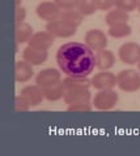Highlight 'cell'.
<instances>
[{"mask_svg":"<svg viewBox=\"0 0 140 156\" xmlns=\"http://www.w3.org/2000/svg\"><path fill=\"white\" fill-rule=\"evenodd\" d=\"M56 62L60 72L68 77H88L97 68L96 53L81 42H67L56 52Z\"/></svg>","mask_w":140,"mask_h":156,"instance_id":"6da1fadb","label":"cell"},{"mask_svg":"<svg viewBox=\"0 0 140 156\" xmlns=\"http://www.w3.org/2000/svg\"><path fill=\"white\" fill-rule=\"evenodd\" d=\"M117 86L124 92H136L140 90V72L126 69L117 74Z\"/></svg>","mask_w":140,"mask_h":156,"instance_id":"7a4b0ae2","label":"cell"},{"mask_svg":"<svg viewBox=\"0 0 140 156\" xmlns=\"http://www.w3.org/2000/svg\"><path fill=\"white\" fill-rule=\"evenodd\" d=\"M118 94L113 89L100 90L93 98V107L98 111H110L118 103Z\"/></svg>","mask_w":140,"mask_h":156,"instance_id":"3957f363","label":"cell"},{"mask_svg":"<svg viewBox=\"0 0 140 156\" xmlns=\"http://www.w3.org/2000/svg\"><path fill=\"white\" fill-rule=\"evenodd\" d=\"M119 60L128 65L138 64L140 61V44L135 42H127L122 44L118 50Z\"/></svg>","mask_w":140,"mask_h":156,"instance_id":"277c9868","label":"cell"},{"mask_svg":"<svg viewBox=\"0 0 140 156\" xmlns=\"http://www.w3.org/2000/svg\"><path fill=\"white\" fill-rule=\"evenodd\" d=\"M76 26L71 25V23L63 21V20L58 18L55 21L47 22L46 30L51 33L55 38H70L72 35H75L76 33Z\"/></svg>","mask_w":140,"mask_h":156,"instance_id":"5b68a950","label":"cell"},{"mask_svg":"<svg viewBox=\"0 0 140 156\" xmlns=\"http://www.w3.org/2000/svg\"><path fill=\"white\" fill-rule=\"evenodd\" d=\"M92 87L96 90H110L117 86V76L109 70H100L92 77Z\"/></svg>","mask_w":140,"mask_h":156,"instance_id":"8992f818","label":"cell"},{"mask_svg":"<svg viewBox=\"0 0 140 156\" xmlns=\"http://www.w3.org/2000/svg\"><path fill=\"white\" fill-rule=\"evenodd\" d=\"M84 42L86 46H89L92 50L98 52L101 50H105L106 46H108V37L106 34L100 30V29H90V30L86 31Z\"/></svg>","mask_w":140,"mask_h":156,"instance_id":"52a82bcc","label":"cell"},{"mask_svg":"<svg viewBox=\"0 0 140 156\" xmlns=\"http://www.w3.org/2000/svg\"><path fill=\"white\" fill-rule=\"evenodd\" d=\"M36 13L41 20H43V21L51 22V21H55V20H58L60 17L62 11L55 3H52V2H42V3H40L37 5Z\"/></svg>","mask_w":140,"mask_h":156,"instance_id":"ba28073f","label":"cell"},{"mask_svg":"<svg viewBox=\"0 0 140 156\" xmlns=\"http://www.w3.org/2000/svg\"><path fill=\"white\" fill-rule=\"evenodd\" d=\"M55 37L52 35L49 31H38L34 33L33 37L29 39V46L33 48H37V50H42V51H49L50 48L54 44Z\"/></svg>","mask_w":140,"mask_h":156,"instance_id":"9c48e42d","label":"cell"},{"mask_svg":"<svg viewBox=\"0 0 140 156\" xmlns=\"http://www.w3.org/2000/svg\"><path fill=\"white\" fill-rule=\"evenodd\" d=\"M59 81H62V73L58 69H54V68L42 69L36 77V83L40 86L41 89H45V87L54 85Z\"/></svg>","mask_w":140,"mask_h":156,"instance_id":"30bf717a","label":"cell"},{"mask_svg":"<svg viewBox=\"0 0 140 156\" xmlns=\"http://www.w3.org/2000/svg\"><path fill=\"white\" fill-rule=\"evenodd\" d=\"M92 94L89 89H76V90H68L64 91L63 100L67 105L70 104H77V103H90Z\"/></svg>","mask_w":140,"mask_h":156,"instance_id":"8fae6325","label":"cell"},{"mask_svg":"<svg viewBox=\"0 0 140 156\" xmlns=\"http://www.w3.org/2000/svg\"><path fill=\"white\" fill-rule=\"evenodd\" d=\"M47 57H49L47 51L37 50V48H33L30 46L25 47L24 48V51H22V58L25 61H28L29 64H32L33 66L43 64V62L47 60Z\"/></svg>","mask_w":140,"mask_h":156,"instance_id":"7c38bea8","label":"cell"},{"mask_svg":"<svg viewBox=\"0 0 140 156\" xmlns=\"http://www.w3.org/2000/svg\"><path fill=\"white\" fill-rule=\"evenodd\" d=\"M33 76H34V70H33L32 64H29L24 58L16 62V65H14V80L16 82L25 83V82L32 80Z\"/></svg>","mask_w":140,"mask_h":156,"instance_id":"4fadbf2b","label":"cell"},{"mask_svg":"<svg viewBox=\"0 0 140 156\" xmlns=\"http://www.w3.org/2000/svg\"><path fill=\"white\" fill-rule=\"evenodd\" d=\"M20 95H22L24 98H25V99L29 101V104H30L32 107L41 104L42 100L45 99V95H43V90H42L37 83H36V85L25 86L24 89H21Z\"/></svg>","mask_w":140,"mask_h":156,"instance_id":"5bb4252c","label":"cell"},{"mask_svg":"<svg viewBox=\"0 0 140 156\" xmlns=\"http://www.w3.org/2000/svg\"><path fill=\"white\" fill-rule=\"evenodd\" d=\"M96 62L100 70H109L115 64V56L112 51L105 48V50L96 52Z\"/></svg>","mask_w":140,"mask_h":156,"instance_id":"9a60e30c","label":"cell"},{"mask_svg":"<svg viewBox=\"0 0 140 156\" xmlns=\"http://www.w3.org/2000/svg\"><path fill=\"white\" fill-rule=\"evenodd\" d=\"M64 91L76 90V89H90L92 81L88 77H68L66 76L63 80Z\"/></svg>","mask_w":140,"mask_h":156,"instance_id":"2e32d148","label":"cell"},{"mask_svg":"<svg viewBox=\"0 0 140 156\" xmlns=\"http://www.w3.org/2000/svg\"><path fill=\"white\" fill-rule=\"evenodd\" d=\"M43 90V95H45V99L49 101H58L60 100L64 96V85H63V80L56 82L54 85H50L45 87Z\"/></svg>","mask_w":140,"mask_h":156,"instance_id":"e0dca14e","label":"cell"},{"mask_svg":"<svg viewBox=\"0 0 140 156\" xmlns=\"http://www.w3.org/2000/svg\"><path fill=\"white\" fill-rule=\"evenodd\" d=\"M128 18L130 17H128L127 12L115 8L113 11L108 12V14H106V17H105V21L108 23V26H114V25H118V23H127Z\"/></svg>","mask_w":140,"mask_h":156,"instance_id":"ac0fdd59","label":"cell"},{"mask_svg":"<svg viewBox=\"0 0 140 156\" xmlns=\"http://www.w3.org/2000/svg\"><path fill=\"white\" fill-rule=\"evenodd\" d=\"M33 27L26 22H22L20 25H16V30H14V37H16V42L18 44L22 43H28L29 39L33 37Z\"/></svg>","mask_w":140,"mask_h":156,"instance_id":"d6986e66","label":"cell"},{"mask_svg":"<svg viewBox=\"0 0 140 156\" xmlns=\"http://www.w3.org/2000/svg\"><path fill=\"white\" fill-rule=\"evenodd\" d=\"M60 20L63 21L71 23L76 27H79L81 23H83V20H84V16L81 14L77 9H70V11H62L60 13Z\"/></svg>","mask_w":140,"mask_h":156,"instance_id":"ffe728a7","label":"cell"},{"mask_svg":"<svg viewBox=\"0 0 140 156\" xmlns=\"http://www.w3.org/2000/svg\"><path fill=\"white\" fill-rule=\"evenodd\" d=\"M131 26L127 23H118V25H114V26H109V30L108 34L110 37H113L115 39H122V38H126L131 34Z\"/></svg>","mask_w":140,"mask_h":156,"instance_id":"44dd1931","label":"cell"},{"mask_svg":"<svg viewBox=\"0 0 140 156\" xmlns=\"http://www.w3.org/2000/svg\"><path fill=\"white\" fill-rule=\"evenodd\" d=\"M76 9L85 17V16H90V14H93L97 11V5H96L94 0H77Z\"/></svg>","mask_w":140,"mask_h":156,"instance_id":"7402d4cb","label":"cell"},{"mask_svg":"<svg viewBox=\"0 0 140 156\" xmlns=\"http://www.w3.org/2000/svg\"><path fill=\"white\" fill-rule=\"evenodd\" d=\"M138 3L139 0H115L114 7L120 9V11L130 13L135 11V9H138Z\"/></svg>","mask_w":140,"mask_h":156,"instance_id":"603a6c76","label":"cell"},{"mask_svg":"<svg viewBox=\"0 0 140 156\" xmlns=\"http://www.w3.org/2000/svg\"><path fill=\"white\" fill-rule=\"evenodd\" d=\"M30 107L32 105L29 104V101L22 95L16 96V99H14V109L17 112H28L30 109Z\"/></svg>","mask_w":140,"mask_h":156,"instance_id":"cb8c5ba5","label":"cell"},{"mask_svg":"<svg viewBox=\"0 0 140 156\" xmlns=\"http://www.w3.org/2000/svg\"><path fill=\"white\" fill-rule=\"evenodd\" d=\"M68 112H92L93 111V105L90 103H77V104H70L68 108H67Z\"/></svg>","mask_w":140,"mask_h":156,"instance_id":"d4e9b609","label":"cell"},{"mask_svg":"<svg viewBox=\"0 0 140 156\" xmlns=\"http://www.w3.org/2000/svg\"><path fill=\"white\" fill-rule=\"evenodd\" d=\"M54 3L59 7L60 11H70V9H76L77 0H54Z\"/></svg>","mask_w":140,"mask_h":156,"instance_id":"484cf974","label":"cell"},{"mask_svg":"<svg viewBox=\"0 0 140 156\" xmlns=\"http://www.w3.org/2000/svg\"><path fill=\"white\" fill-rule=\"evenodd\" d=\"M26 18V9L24 7L17 5L16 7V11H14V25H20L25 21Z\"/></svg>","mask_w":140,"mask_h":156,"instance_id":"4316f807","label":"cell"},{"mask_svg":"<svg viewBox=\"0 0 140 156\" xmlns=\"http://www.w3.org/2000/svg\"><path fill=\"white\" fill-rule=\"evenodd\" d=\"M94 2L100 11H110L115 4V0H94Z\"/></svg>","mask_w":140,"mask_h":156,"instance_id":"83f0119b","label":"cell"},{"mask_svg":"<svg viewBox=\"0 0 140 156\" xmlns=\"http://www.w3.org/2000/svg\"><path fill=\"white\" fill-rule=\"evenodd\" d=\"M138 11H139V13H140V0H139V3H138Z\"/></svg>","mask_w":140,"mask_h":156,"instance_id":"f1b7e54d","label":"cell"},{"mask_svg":"<svg viewBox=\"0 0 140 156\" xmlns=\"http://www.w3.org/2000/svg\"><path fill=\"white\" fill-rule=\"evenodd\" d=\"M138 69H139V72H140V61L138 62Z\"/></svg>","mask_w":140,"mask_h":156,"instance_id":"f546056e","label":"cell"},{"mask_svg":"<svg viewBox=\"0 0 140 156\" xmlns=\"http://www.w3.org/2000/svg\"><path fill=\"white\" fill-rule=\"evenodd\" d=\"M18 2H20V0H17V4H18Z\"/></svg>","mask_w":140,"mask_h":156,"instance_id":"4dcf8cb0","label":"cell"}]
</instances>
